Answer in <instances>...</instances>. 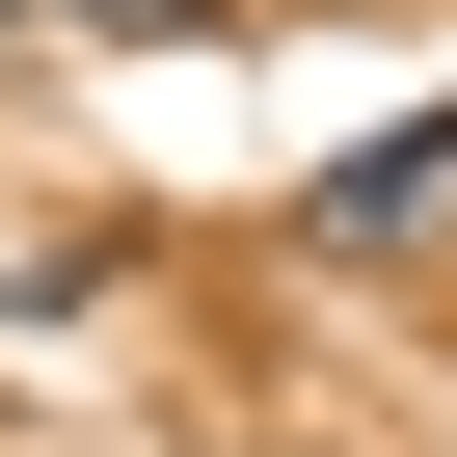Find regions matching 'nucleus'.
I'll return each mask as SVG.
<instances>
[{
    "mask_svg": "<svg viewBox=\"0 0 457 457\" xmlns=\"http://www.w3.org/2000/svg\"><path fill=\"white\" fill-rule=\"evenodd\" d=\"M296 243H323V270H430V243H457V108H430V135H377V162H323Z\"/></svg>",
    "mask_w": 457,
    "mask_h": 457,
    "instance_id": "nucleus-1",
    "label": "nucleus"
},
{
    "mask_svg": "<svg viewBox=\"0 0 457 457\" xmlns=\"http://www.w3.org/2000/svg\"><path fill=\"white\" fill-rule=\"evenodd\" d=\"M0 54H54V0H0Z\"/></svg>",
    "mask_w": 457,
    "mask_h": 457,
    "instance_id": "nucleus-2",
    "label": "nucleus"
}]
</instances>
